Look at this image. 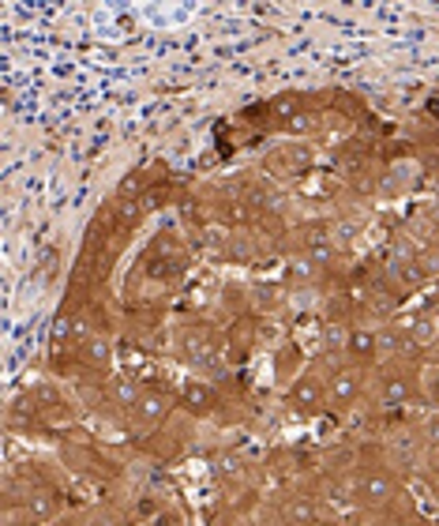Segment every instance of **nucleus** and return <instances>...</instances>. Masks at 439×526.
<instances>
[{
    "mask_svg": "<svg viewBox=\"0 0 439 526\" xmlns=\"http://www.w3.org/2000/svg\"><path fill=\"white\" fill-rule=\"evenodd\" d=\"M177 354L188 365H214L218 361V338L211 328H185L177 335Z\"/></svg>",
    "mask_w": 439,
    "mask_h": 526,
    "instance_id": "obj_4",
    "label": "nucleus"
},
{
    "mask_svg": "<svg viewBox=\"0 0 439 526\" xmlns=\"http://www.w3.org/2000/svg\"><path fill=\"white\" fill-rule=\"evenodd\" d=\"M312 162H316V154H312V147H308V143H286V147L270 151L267 166H270L274 173L301 177V173H308V170H312Z\"/></svg>",
    "mask_w": 439,
    "mask_h": 526,
    "instance_id": "obj_6",
    "label": "nucleus"
},
{
    "mask_svg": "<svg viewBox=\"0 0 439 526\" xmlns=\"http://www.w3.org/2000/svg\"><path fill=\"white\" fill-rule=\"evenodd\" d=\"M432 497H435V504H439V485H435V488H432Z\"/></svg>",
    "mask_w": 439,
    "mask_h": 526,
    "instance_id": "obj_27",
    "label": "nucleus"
},
{
    "mask_svg": "<svg viewBox=\"0 0 439 526\" xmlns=\"http://www.w3.org/2000/svg\"><path fill=\"white\" fill-rule=\"evenodd\" d=\"M113 214H117L120 226L132 230V226L143 219V204H139V199H117V204H113Z\"/></svg>",
    "mask_w": 439,
    "mask_h": 526,
    "instance_id": "obj_21",
    "label": "nucleus"
},
{
    "mask_svg": "<svg viewBox=\"0 0 439 526\" xmlns=\"http://www.w3.org/2000/svg\"><path fill=\"white\" fill-rule=\"evenodd\" d=\"M327 395H331V410L345 413L357 406V398L364 395V369L360 365H335L331 380H327Z\"/></svg>",
    "mask_w": 439,
    "mask_h": 526,
    "instance_id": "obj_3",
    "label": "nucleus"
},
{
    "mask_svg": "<svg viewBox=\"0 0 439 526\" xmlns=\"http://www.w3.org/2000/svg\"><path fill=\"white\" fill-rule=\"evenodd\" d=\"M180 406H185L192 417H207L218 406V395L207 380H188V384L180 388Z\"/></svg>",
    "mask_w": 439,
    "mask_h": 526,
    "instance_id": "obj_7",
    "label": "nucleus"
},
{
    "mask_svg": "<svg viewBox=\"0 0 439 526\" xmlns=\"http://www.w3.org/2000/svg\"><path fill=\"white\" fill-rule=\"evenodd\" d=\"M226 526H252V522H248V519H229Z\"/></svg>",
    "mask_w": 439,
    "mask_h": 526,
    "instance_id": "obj_26",
    "label": "nucleus"
},
{
    "mask_svg": "<svg viewBox=\"0 0 439 526\" xmlns=\"http://www.w3.org/2000/svg\"><path fill=\"white\" fill-rule=\"evenodd\" d=\"M255 301L270 308V305L282 301V289H278V286H255Z\"/></svg>",
    "mask_w": 439,
    "mask_h": 526,
    "instance_id": "obj_25",
    "label": "nucleus"
},
{
    "mask_svg": "<svg viewBox=\"0 0 439 526\" xmlns=\"http://www.w3.org/2000/svg\"><path fill=\"white\" fill-rule=\"evenodd\" d=\"M170 406H173V398L170 395H162V391H143V398L136 403V410H132V417H136V425L139 429H154L162 417L170 413Z\"/></svg>",
    "mask_w": 439,
    "mask_h": 526,
    "instance_id": "obj_8",
    "label": "nucleus"
},
{
    "mask_svg": "<svg viewBox=\"0 0 439 526\" xmlns=\"http://www.w3.org/2000/svg\"><path fill=\"white\" fill-rule=\"evenodd\" d=\"M316 504L308 497H293L286 504V526H316Z\"/></svg>",
    "mask_w": 439,
    "mask_h": 526,
    "instance_id": "obj_19",
    "label": "nucleus"
},
{
    "mask_svg": "<svg viewBox=\"0 0 439 526\" xmlns=\"http://www.w3.org/2000/svg\"><path fill=\"white\" fill-rule=\"evenodd\" d=\"M143 180H146V170H132L117 185V199H139L143 196Z\"/></svg>",
    "mask_w": 439,
    "mask_h": 526,
    "instance_id": "obj_22",
    "label": "nucleus"
},
{
    "mask_svg": "<svg viewBox=\"0 0 439 526\" xmlns=\"http://www.w3.org/2000/svg\"><path fill=\"white\" fill-rule=\"evenodd\" d=\"M435 526H439V519H435Z\"/></svg>",
    "mask_w": 439,
    "mask_h": 526,
    "instance_id": "obj_28",
    "label": "nucleus"
},
{
    "mask_svg": "<svg viewBox=\"0 0 439 526\" xmlns=\"http://www.w3.org/2000/svg\"><path fill=\"white\" fill-rule=\"evenodd\" d=\"M79 350V361L90 369H109V361H113V342H109L105 335H95V338H87Z\"/></svg>",
    "mask_w": 439,
    "mask_h": 526,
    "instance_id": "obj_16",
    "label": "nucleus"
},
{
    "mask_svg": "<svg viewBox=\"0 0 439 526\" xmlns=\"http://www.w3.org/2000/svg\"><path fill=\"white\" fill-rule=\"evenodd\" d=\"M406 331H410L413 350H428L432 342L439 338V316H435V313H417V316L406 323Z\"/></svg>",
    "mask_w": 439,
    "mask_h": 526,
    "instance_id": "obj_15",
    "label": "nucleus"
},
{
    "mask_svg": "<svg viewBox=\"0 0 439 526\" xmlns=\"http://www.w3.org/2000/svg\"><path fill=\"white\" fill-rule=\"evenodd\" d=\"M345 354L353 357V365L376 361L379 357V331H372V328H350V346H345Z\"/></svg>",
    "mask_w": 439,
    "mask_h": 526,
    "instance_id": "obj_10",
    "label": "nucleus"
},
{
    "mask_svg": "<svg viewBox=\"0 0 439 526\" xmlns=\"http://www.w3.org/2000/svg\"><path fill=\"white\" fill-rule=\"evenodd\" d=\"M278 124H282V132L289 136H308V132H316V113L308 110V105H282L278 110Z\"/></svg>",
    "mask_w": 439,
    "mask_h": 526,
    "instance_id": "obj_14",
    "label": "nucleus"
},
{
    "mask_svg": "<svg viewBox=\"0 0 439 526\" xmlns=\"http://www.w3.org/2000/svg\"><path fill=\"white\" fill-rule=\"evenodd\" d=\"M420 437H425L428 447H439V410H432L425 417V425H420Z\"/></svg>",
    "mask_w": 439,
    "mask_h": 526,
    "instance_id": "obj_24",
    "label": "nucleus"
},
{
    "mask_svg": "<svg viewBox=\"0 0 439 526\" xmlns=\"http://www.w3.org/2000/svg\"><path fill=\"white\" fill-rule=\"evenodd\" d=\"M410 350H413V342H410L406 323H391V328H383V331H379V354L402 357V354H410Z\"/></svg>",
    "mask_w": 439,
    "mask_h": 526,
    "instance_id": "obj_17",
    "label": "nucleus"
},
{
    "mask_svg": "<svg viewBox=\"0 0 439 526\" xmlns=\"http://www.w3.org/2000/svg\"><path fill=\"white\" fill-rule=\"evenodd\" d=\"M23 507H27L30 522H49L61 512V493H53V488H34L30 497H23Z\"/></svg>",
    "mask_w": 439,
    "mask_h": 526,
    "instance_id": "obj_11",
    "label": "nucleus"
},
{
    "mask_svg": "<svg viewBox=\"0 0 439 526\" xmlns=\"http://www.w3.org/2000/svg\"><path fill=\"white\" fill-rule=\"evenodd\" d=\"M420 391H425L432 406H439V365H425V372H420Z\"/></svg>",
    "mask_w": 439,
    "mask_h": 526,
    "instance_id": "obj_23",
    "label": "nucleus"
},
{
    "mask_svg": "<svg viewBox=\"0 0 439 526\" xmlns=\"http://www.w3.org/2000/svg\"><path fill=\"white\" fill-rule=\"evenodd\" d=\"M327 380H331V376H323V372H316V369L301 372V376L289 384V391H286V406L297 413V417H316V413H323V410H331Z\"/></svg>",
    "mask_w": 439,
    "mask_h": 526,
    "instance_id": "obj_1",
    "label": "nucleus"
},
{
    "mask_svg": "<svg viewBox=\"0 0 439 526\" xmlns=\"http://www.w3.org/2000/svg\"><path fill=\"white\" fill-rule=\"evenodd\" d=\"M398 497V481L387 466H369L357 474V504L372 507V512H383L391 500Z\"/></svg>",
    "mask_w": 439,
    "mask_h": 526,
    "instance_id": "obj_2",
    "label": "nucleus"
},
{
    "mask_svg": "<svg viewBox=\"0 0 439 526\" xmlns=\"http://www.w3.org/2000/svg\"><path fill=\"white\" fill-rule=\"evenodd\" d=\"M413 395H417V380L402 369H387L376 380V403L379 406H402V403H410Z\"/></svg>",
    "mask_w": 439,
    "mask_h": 526,
    "instance_id": "obj_5",
    "label": "nucleus"
},
{
    "mask_svg": "<svg viewBox=\"0 0 439 526\" xmlns=\"http://www.w3.org/2000/svg\"><path fill=\"white\" fill-rule=\"evenodd\" d=\"M139 398H143V388H139V384H136V380L128 376V372H120V376H113V380H109V403H113L117 410L132 413Z\"/></svg>",
    "mask_w": 439,
    "mask_h": 526,
    "instance_id": "obj_13",
    "label": "nucleus"
},
{
    "mask_svg": "<svg viewBox=\"0 0 439 526\" xmlns=\"http://www.w3.org/2000/svg\"><path fill=\"white\" fill-rule=\"evenodd\" d=\"M286 275H289V282H297V286H304V282H316V275H319V260H312V256H308V252H301L297 260H289Z\"/></svg>",
    "mask_w": 439,
    "mask_h": 526,
    "instance_id": "obj_20",
    "label": "nucleus"
},
{
    "mask_svg": "<svg viewBox=\"0 0 439 526\" xmlns=\"http://www.w3.org/2000/svg\"><path fill=\"white\" fill-rule=\"evenodd\" d=\"M391 279H394V286H402V289H417L428 275H425V267L417 263V256H406V260H394Z\"/></svg>",
    "mask_w": 439,
    "mask_h": 526,
    "instance_id": "obj_18",
    "label": "nucleus"
},
{
    "mask_svg": "<svg viewBox=\"0 0 439 526\" xmlns=\"http://www.w3.org/2000/svg\"><path fill=\"white\" fill-rule=\"evenodd\" d=\"M30 410H42L49 417H57V413H68V398L53 380H42V384L30 391Z\"/></svg>",
    "mask_w": 439,
    "mask_h": 526,
    "instance_id": "obj_9",
    "label": "nucleus"
},
{
    "mask_svg": "<svg viewBox=\"0 0 439 526\" xmlns=\"http://www.w3.org/2000/svg\"><path fill=\"white\" fill-rule=\"evenodd\" d=\"M304 252L312 260H331V252H335V233H331V226L327 222H308V230H304Z\"/></svg>",
    "mask_w": 439,
    "mask_h": 526,
    "instance_id": "obj_12",
    "label": "nucleus"
}]
</instances>
